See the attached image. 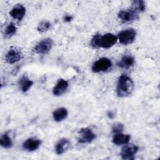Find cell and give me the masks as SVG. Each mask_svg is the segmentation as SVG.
Here are the masks:
<instances>
[{"instance_id":"6da1fadb","label":"cell","mask_w":160,"mask_h":160,"mask_svg":"<svg viewBox=\"0 0 160 160\" xmlns=\"http://www.w3.org/2000/svg\"><path fill=\"white\" fill-rule=\"evenodd\" d=\"M118 40V37L111 33H106L102 36L96 34L91 39L90 44L94 48L108 49L113 46Z\"/></svg>"},{"instance_id":"7a4b0ae2","label":"cell","mask_w":160,"mask_h":160,"mask_svg":"<svg viewBox=\"0 0 160 160\" xmlns=\"http://www.w3.org/2000/svg\"><path fill=\"white\" fill-rule=\"evenodd\" d=\"M134 89V82L126 74H122L117 84V94L118 96L123 98L129 96Z\"/></svg>"},{"instance_id":"3957f363","label":"cell","mask_w":160,"mask_h":160,"mask_svg":"<svg viewBox=\"0 0 160 160\" xmlns=\"http://www.w3.org/2000/svg\"><path fill=\"white\" fill-rule=\"evenodd\" d=\"M136 31L134 29H127L118 33V39L119 42L124 45H128L132 43L136 38Z\"/></svg>"},{"instance_id":"277c9868","label":"cell","mask_w":160,"mask_h":160,"mask_svg":"<svg viewBox=\"0 0 160 160\" xmlns=\"http://www.w3.org/2000/svg\"><path fill=\"white\" fill-rule=\"evenodd\" d=\"M53 41L51 38H46L41 41L34 48L33 51L36 54H46L51 49Z\"/></svg>"},{"instance_id":"5b68a950","label":"cell","mask_w":160,"mask_h":160,"mask_svg":"<svg viewBox=\"0 0 160 160\" xmlns=\"http://www.w3.org/2000/svg\"><path fill=\"white\" fill-rule=\"evenodd\" d=\"M112 66L111 61L107 58H102L94 62L92 66V71L94 72H104Z\"/></svg>"},{"instance_id":"8992f818","label":"cell","mask_w":160,"mask_h":160,"mask_svg":"<svg viewBox=\"0 0 160 160\" xmlns=\"http://www.w3.org/2000/svg\"><path fill=\"white\" fill-rule=\"evenodd\" d=\"M96 136L88 128H83L78 131V142L79 143H90L95 138Z\"/></svg>"},{"instance_id":"52a82bcc","label":"cell","mask_w":160,"mask_h":160,"mask_svg":"<svg viewBox=\"0 0 160 160\" xmlns=\"http://www.w3.org/2000/svg\"><path fill=\"white\" fill-rule=\"evenodd\" d=\"M118 16L119 19H120V20L124 23L132 22L137 20L139 18L138 12L132 8L120 11L118 14Z\"/></svg>"},{"instance_id":"ba28073f","label":"cell","mask_w":160,"mask_h":160,"mask_svg":"<svg viewBox=\"0 0 160 160\" xmlns=\"http://www.w3.org/2000/svg\"><path fill=\"white\" fill-rule=\"evenodd\" d=\"M139 148L134 144H125L121 149V156L122 159L133 160L135 158V154L138 152Z\"/></svg>"},{"instance_id":"9c48e42d","label":"cell","mask_w":160,"mask_h":160,"mask_svg":"<svg viewBox=\"0 0 160 160\" xmlns=\"http://www.w3.org/2000/svg\"><path fill=\"white\" fill-rule=\"evenodd\" d=\"M22 54L21 51L17 48H11L7 52L5 59L8 63L12 64L21 59Z\"/></svg>"},{"instance_id":"30bf717a","label":"cell","mask_w":160,"mask_h":160,"mask_svg":"<svg viewBox=\"0 0 160 160\" xmlns=\"http://www.w3.org/2000/svg\"><path fill=\"white\" fill-rule=\"evenodd\" d=\"M41 144L40 139L30 138L27 139L22 144V148L28 151H34L38 149Z\"/></svg>"},{"instance_id":"8fae6325","label":"cell","mask_w":160,"mask_h":160,"mask_svg":"<svg viewBox=\"0 0 160 160\" xmlns=\"http://www.w3.org/2000/svg\"><path fill=\"white\" fill-rule=\"evenodd\" d=\"M68 86L69 84L66 80L63 79H59L57 84L53 88V94L56 96H59L62 95L66 91Z\"/></svg>"},{"instance_id":"7c38bea8","label":"cell","mask_w":160,"mask_h":160,"mask_svg":"<svg viewBox=\"0 0 160 160\" xmlns=\"http://www.w3.org/2000/svg\"><path fill=\"white\" fill-rule=\"evenodd\" d=\"M26 14V8L22 4L16 5L9 12L10 16L18 21H21Z\"/></svg>"},{"instance_id":"4fadbf2b","label":"cell","mask_w":160,"mask_h":160,"mask_svg":"<svg viewBox=\"0 0 160 160\" xmlns=\"http://www.w3.org/2000/svg\"><path fill=\"white\" fill-rule=\"evenodd\" d=\"M131 139V136L129 134H124L121 132L116 133L112 138V142L117 145H125L128 144Z\"/></svg>"},{"instance_id":"5bb4252c","label":"cell","mask_w":160,"mask_h":160,"mask_svg":"<svg viewBox=\"0 0 160 160\" xmlns=\"http://www.w3.org/2000/svg\"><path fill=\"white\" fill-rule=\"evenodd\" d=\"M134 63V58L129 54L124 55L121 59L117 63V65L123 69H128L132 66Z\"/></svg>"},{"instance_id":"9a60e30c","label":"cell","mask_w":160,"mask_h":160,"mask_svg":"<svg viewBox=\"0 0 160 160\" xmlns=\"http://www.w3.org/2000/svg\"><path fill=\"white\" fill-rule=\"evenodd\" d=\"M71 145V142L69 139L66 138H62L60 139L56 145V152L57 154H62L68 149Z\"/></svg>"},{"instance_id":"2e32d148","label":"cell","mask_w":160,"mask_h":160,"mask_svg":"<svg viewBox=\"0 0 160 160\" xmlns=\"http://www.w3.org/2000/svg\"><path fill=\"white\" fill-rule=\"evenodd\" d=\"M68 114V110L65 108L56 109L52 113V116L55 121L60 122L65 119Z\"/></svg>"},{"instance_id":"e0dca14e","label":"cell","mask_w":160,"mask_h":160,"mask_svg":"<svg viewBox=\"0 0 160 160\" xmlns=\"http://www.w3.org/2000/svg\"><path fill=\"white\" fill-rule=\"evenodd\" d=\"M33 81L30 80L26 76L24 75L19 79V85L21 89L23 92H27L29 88L32 86Z\"/></svg>"},{"instance_id":"ac0fdd59","label":"cell","mask_w":160,"mask_h":160,"mask_svg":"<svg viewBox=\"0 0 160 160\" xmlns=\"http://www.w3.org/2000/svg\"><path fill=\"white\" fill-rule=\"evenodd\" d=\"M0 144L4 148H11L12 146V142L8 133H4L1 135L0 138Z\"/></svg>"},{"instance_id":"d6986e66","label":"cell","mask_w":160,"mask_h":160,"mask_svg":"<svg viewBox=\"0 0 160 160\" xmlns=\"http://www.w3.org/2000/svg\"><path fill=\"white\" fill-rule=\"evenodd\" d=\"M146 6L143 1H133L132 2V9L136 12H142L145 10Z\"/></svg>"},{"instance_id":"ffe728a7","label":"cell","mask_w":160,"mask_h":160,"mask_svg":"<svg viewBox=\"0 0 160 160\" xmlns=\"http://www.w3.org/2000/svg\"><path fill=\"white\" fill-rule=\"evenodd\" d=\"M16 31H17V28L15 24L13 22H11L6 27L4 31V35L6 37H11L16 32Z\"/></svg>"},{"instance_id":"44dd1931","label":"cell","mask_w":160,"mask_h":160,"mask_svg":"<svg viewBox=\"0 0 160 160\" xmlns=\"http://www.w3.org/2000/svg\"><path fill=\"white\" fill-rule=\"evenodd\" d=\"M51 28V23L49 21H42L41 22L38 27H37V30L40 32H44L49 30V29Z\"/></svg>"},{"instance_id":"7402d4cb","label":"cell","mask_w":160,"mask_h":160,"mask_svg":"<svg viewBox=\"0 0 160 160\" xmlns=\"http://www.w3.org/2000/svg\"><path fill=\"white\" fill-rule=\"evenodd\" d=\"M124 129V125L121 122H116L112 126V130L114 133L121 132Z\"/></svg>"},{"instance_id":"603a6c76","label":"cell","mask_w":160,"mask_h":160,"mask_svg":"<svg viewBox=\"0 0 160 160\" xmlns=\"http://www.w3.org/2000/svg\"><path fill=\"white\" fill-rule=\"evenodd\" d=\"M72 19V17L69 15H67L64 18V21L65 22H70Z\"/></svg>"},{"instance_id":"cb8c5ba5","label":"cell","mask_w":160,"mask_h":160,"mask_svg":"<svg viewBox=\"0 0 160 160\" xmlns=\"http://www.w3.org/2000/svg\"><path fill=\"white\" fill-rule=\"evenodd\" d=\"M108 116L109 118H113L114 116V114H112L111 112H109L108 114Z\"/></svg>"}]
</instances>
